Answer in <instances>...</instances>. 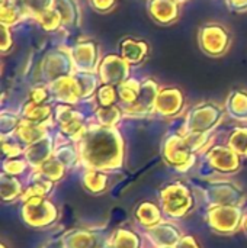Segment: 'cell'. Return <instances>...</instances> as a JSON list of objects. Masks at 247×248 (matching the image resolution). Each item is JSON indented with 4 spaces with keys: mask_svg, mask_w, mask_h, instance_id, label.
Masks as SVG:
<instances>
[{
    "mask_svg": "<svg viewBox=\"0 0 247 248\" xmlns=\"http://www.w3.org/2000/svg\"><path fill=\"white\" fill-rule=\"evenodd\" d=\"M35 20L42 26V29L48 31V32L57 31L63 25L61 15L58 13V10L54 9V6H51L49 9H47L44 13H41Z\"/></svg>",
    "mask_w": 247,
    "mask_h": 248,
    "instance_id": "38",
    "label": "cell"
},
{
    "mask_svg": "<svg viewBox=\"0 0 247 248\" xmlns=\"http://www.w3.org/2000/svg\"><path fill=\"white\" fill-rule=\"evenodd\" d=\"M227 145L237 153L240 157H247V128H236L234 131H231L229 140H227Z\"/></svg>",
    "mask_w": 247,
    "mask_h": 248,
    "instance_id": "37",
    "label": "cell"
},
{
    "mask_svg": "<svg viewBox=\"0 0 247 248\" xmlns=\"http://www.w3.org/2000/svg\"><path fill=\"white\" fill-rule=\"evenodd\" d=\"M80 164L84 169L100 171L116 170L124 163V141L115 128L102 125L87 126L83 137L77 141Z\"/></svg>",
    "mask_w": 247,
    "mask_h": 248,
    "instance_id": "1",
    "label": "cell"
},
{
    "mask_svg": "<svg viewBox=\"0 0 247 248\" xmlns=\"http://www.w3.org/2000/svg\"><path fill=\"white\" fill-rule=\"evenodd\" d=\"M74 81L77 84L80 99H87L90 97L95 92H98V77L93 73H82V71H74L73 73Z\"/></svg>",
    "mask_w": 247,
    "mask_h": 248,
    "instance_id": "31",
    "label": "cell"
},
{
    "mask_svg": "<svg viewBox=\"0 0 247 248\" xmlns=\"http://www.w3.org/2000/svg\"><path fill=\"white\" fill-rule=\"evenodd\" d=\"M198 41L205 54L210 57H221L230 46V33L223 25L208 22L201 26Z\"/></svg>",
    "mask_w": 247,
    "mask_h": 248,
    "instance_id": "8",
    "label": "cell"
},
{
    "mask_svg": "<svg viewBox=\"0 0 247 248\" xmlns=\"http://www.w3.org/2000/svg\"><path fill=\"white\" fill-rule=\"evenodd\" d=\"M23 186L17 176H12L7 173H1V201L13 202L17 198H22Z\"/></svg>",
    "mask_w": 247,
    "mask_h": 248,
    "instance_id": "30",
    "label": "cell"
},
{
    "mask_svg": "<svg viewBox=\"0 0 247 248\" xmlns=\"http://www.w3.org/2000/svg\"><path fill=\"white\" fill-rule=\"evenodd\" d=\"M96 121L99 125L102 126H108V128H115L118 125V122L122 118V110L118 106H108V108H100L96 110Z\"/></svg>",
    "mask_w": 247,
    "mask_h": 248,
    "instance_id": "35",
    "label": "cell"
},
{
    "mask_svg": "<svg viewBox=\"0 0 247 248\" xmlns=\"http://www.w3.org/2000/svg\"><path fill=\"white\" fill-rule=\"evenodd\" d=\"M49 90H51V94L54 96V99L64 105H76L77 102L82 100L73 74L61 77V78L55 80L54 83H51Z\"/></svg>",
    "mask_w": 247,
    "mask_h": 248,
    "instance_id": "18",
    "label": "cell"
},
{
    "mask_svg": "<svg viewBox=\"0 0 247 248\" xmlns=\"http://www.w3.org/2000/svg\"><path fill=\"white\" fill-rule=\"evenodd\" d=\"M159 202L163 214L170 218H182L195 206L191 189L182 182H175L163 187L159 195Z\"/></svg>",
    "mask_w": 247,
    "mask_h": 248,
    "instance_id": "2",
    "label": "cell"
},
{
    "mask_svg": "<svg viewBox=\"0 0 247 248\" xmlns=\"http://www.w3.org/2000/svg\"><path fill=\"white\" fill-rule=\"evenodd\" d=\"M23 17L25 15L19 9V6L15 3V0H1V13H0L1 25H6L10 28L19 23Z\"/></svg>",
    "mask_w": 247,
    "mask_h": 248,
    "instance_id": "33",
    "label": "cell"
},
{
    "mask_svg": "<svg viewBox=\"0 0 247 248\" xmlns=\"http://www.w3.org/2000/svg\"><path fill=\"white\" fill-rule=\"evenodd\" d=\"M49 96V87L47 86H36L29 92V100L33 103H45Z\"/></svg>",
    "mask_w": 247,
    "mask_h": 248,
    "instance_id": "43",
    "label": "cell"
},
{
    "mask_svg": "<svg viewBox=\"0 0 247 248\" xmlns=\"http://www.w3.org/2000/svg\"><path fill=\"white\" fill-rule=\"evenodd\" d=\"M20 217L29 227L45 228L57 221L58 212L47 198H31L22 202Z\"/></svg>",
    "mask_w": 247,
    "mask_h": 248,
    "instance_id": "6",
    "label": "cell"
},
{
    "mask_svg": "<svg viewBox=\"0 0 247 248\" xmlns=\"http://www.w3.org/2000/svg\"><path fill=\"white\" fill-rule=\"evenodd\" d=\"M173 248H201L198 241L192 235H183Z\"/></svg>",
    "mask_w": 247,
    "mask_h": 248,
    "instance_id": "46",
    "label": "cell"
},
{
    "mask_svg": "<svg viewBox=\"0 0 247 248\" xmlns=\"http://www.w3.org/2000/svg\"><path fill=\"white\" fill-rule=\"evenodd\" d=\"M106 243L102 235L90 230H74L61 241L64 248H103Z\"/></svg>",
    "mask_w": 247,
    "mask_h": 248,
    "instance_id": "17",
    "label": "cell"
},
{
    "mask_svg": "<svg viewBox=\"0 0 247 248\" xmlns=\"http://www.w3.org/2000/svg\"><path fill=\"white\" fill-rule=\"evenodd\" d=\"M54 140L47 135L45 138L36 141L32 145H28L25 148L23 157L26 158V161L29 163L31 167H33V170H36L38 167H41L47 160H49L54 155Z\"/></svg>",
    "mask_w": 247,
    "mask_h": 248,
    "instance_id": "19",
    "label": "cell"
},
{
    "mask_svg": "<svg viewBox=\"0 0 247 248\" xmlns=\"http://www.w3.org/2000/svg\"><path fill=\"white\" fill-rule=\"evenodd\" d=\"M148 54V45L144 41L127 38L121 42V55L130 64L141 62Z\"/></svg>",
    "mask_w": 247,
    "mask_h": 248,
    "instance_id": "25",
    "label": "cell"
},
{
    "mask_svg": "<svg viewBox=\"0 0 247 248\" xmlns=\"http://www.w3.org/2000/svg\"><path fill=\"white\" fill-rule=\"evenodd\" d=\"M29 167V163L26 161L25 157H15V158H7L3 163V171L12 176H19L22 174L26 169Z\"/></svg>",
    "mask_w": 247,
    "mask_h": 248,
    "instance_id": "41",
    "label": "cell"
},
{
    "mask_svg": "<svg viewBox=\"0 0 247 248\" xmlns=\"http://www.w3.org/2000/svg\"><path fill=\"white\" fill-rule=\"evenodd\" d=\"M54 157L66 169H71L76 164H80V151L77 142L68 138H66L64 142H57L54 148Z\"/></svg>",
    "mask_w": 247,
    "mask_h": 248,
    "instance_id": "22",
    "label": "cell"
},
{
    "mask_svg": "<svg viewBox=\"0 0 247 248\" xmlns=\"http://www.w3.org/2000/svg\"><path fill=\"white\" fill-rule=\"evenodd\" d=\"M183 108V94L176 87H165L159 90L154 112L165 116L172 118L176 116Z\"/></svg>",
    "mask_w": 247,
    "mask_h": 248,
    "instance_id": "16",
    "label": "cell"
},
{
    "mask_svg": "<svg viewBox=\"0 0 247 248\" xmlns=\"http://www.w3.org/2000/svg\"><path fill=\"white\" fill-rule=\"evenodd\" d=\"M115 1H116V0H90V6H92L96 12L105 13V12H109V10L114 9Z\"/></svg>",
    "mask_w": 247,
    "mask_h": 248,
    "instance_id": "45",
    "label": "cell"
},
{
    "mask_svg": "<svg viewBox=\"0 0 247 248\" xmlns=\"http://www.w3.org/2000/svg\"><path fill=\"white\" fill-rule=\"evenodd\" d=\"M48 135L47 132V125H42V124H35V122H31V121H25L22 119L16 132H15V137L25 145H32L35 144L36 141L45 138Z\"/></svg>",
    "mask_w": 247,
    "mask_h": 248,
    "instance_id": "21",
    "label": "cell"
},
{
    "mask_svg": "<svg viewBox=\"0 0 247 248\" xmlns=\"http://www.w3.org/2000/svg\"><path fill=\"white\" fill-rule=\"evenodd\" d=\"M108 243L112 248H141L140 235L128 228H118Z\"/></svg>",
    "mask_w": 247,
    "mask_h": 248,
    "instance_id": "29",
    "label": "cell"
},
{
    "mask_svg": "<svg viewBox=\"0 0 247 248\" xmlns=\"http://www.w3.org/2000/svg\"><path fill=\"white\" fill-rule=\"evenodd\" d=\"M226 1H227L229 9L233 12L242 13L247 10V0H226Z\"/></svg>",
    "mask_w": 247,
    "mask_h": 248,
    "instance_id": "47",
    "label": "cell"
},
{
    "mask_svg": "<svg viewBox=\"0 0 247 248\" xmlns=\"http://www.w3.org/2000/svg\"><path fill=\"white\" fill-rule=\"evenodd\" d=\"M25 145L16 138V137H1V151L6 158H15L20 157L25 153Z\"/></svg>",
    "mask_w": 247,
    "mask_h": 248,
    "instance_id": "39",
    "label": "cell"
},
{
    "mask_svg": "<svg viewBox=\"0 0 247 248\" xmlns=\"http://www.w3.org/2000/svg\"><path fill=\"white\" fill-rule=\"evenodd\" d=\"M242 228H243V231L246 232L247 235V217H245V221H243V227Z\"/></svg>",
    "mask_w": 247,
    "mask_h": 248,
    "instance_id": "48",
    "label": "cell"
},
{
    "mask_svg": "<svg viewBox=\"0 0 247 248\" xmlns=\"http://www.w3.org/2000/svg\"><path fill=\"white\" fill-rule=\"evenodd\" d=\"M204 196L208 208L211 206H242L243 193L231 182L211 180L204 189Z\"/></svg>",
    "mask_w": 247,
    "mask_h": 248,
    "instance_id": "7",
    "label": "cell"
},
{
    "mask_svg": "<svg viewBox=\"0 0 247 248\" xmlns=\"http://www.w3.org/2000/svg\"><path fill=\"white\" fill-rule=\"evenodd\" d=\"M176 1H186V0H176Z\"/></svg>",
    "mask_w": 247,
    "mask_h": 248,
    "instance_id": "51",
    "label": "cell"
},
{
    "mask_svg": "<svg viewBox=\"0 0 247 248\" xmlns=\"http://www.w3.org/2000/svg\"><path fill=\"white\" fill-rule=\"evenodd\" d=\"M45 248H57V247H54V246L51 247V246H49V247H45ZM58 248H64V247H63V244H61V247H58Z\"/></svg>",
    "mask_w": 247,
    "mask_h": 248,
    "instance_id": "50",
    "label": "cell"
},
{
    "mask_svg": "<svg viewBox=\"0 0 247 248\" xmlns=\"http://www.w3.org/2000/svg\"><path fill=\"white\" fill-rule=\"evenodd\" d=\"M52 6L61 15L64 26H77L80 23V9L76 0H54Z\"/></svg>",
    "mask_w": 247,
    "mask_h": 248,
    "instance_id": "27",
    "label": "cell"
},
{
    "mask_svg": "<svg viewBox=\"0 0 247 248\" xmlns=\"http://www.w3.org/2000/svg\"><path fill=\"white\" fill-rule=\"evenodd\" d=\"M0 248H7V247H6V244H4V243H1V246H0Z\"/></svg>",
    "mask_w": 247,
    "mask_h": 248,
    "instance_id": "49",
    "label": "cell"
},
{
    "mask_svg": "<svg viewBox=\"0 0 247 248\" xmlns=\"http://www.w3.org/2000/svg\"><path fill=\"white\" fill-rule=\"evenodd\" d=\"M22 118H19L17 115L13 113H1V137H7L16 132L19 124H20Z\"/></svg>",
    "mask_w": 247,
    "mask_h": 248,
    "instance_id": "42",
    "label": "cell"
},
{
    "mask_svg": "<svg viewBox=\"0 0 247 248\" xmlns=\"http://www.w3.org/2000/svg\"><path fill=\"white\" fill-rule=\"evenodd\" d=\"M170 248H173V247H170Z\"/></svg>",
    "mask_w": 247,
    "mask_h": 248,
    "instance_id": "52",
    "label": "cell"
},
{
    "mask_svg": "<svg viewBox=\"0 0 247 248\" xmlns=\"http://www.w3.org/2000/svg\"><path fill=\"white\" fill-rule=\"evenodd\" d=\"M82 183L83 187L93 195L103 193L108 189L109 179L106 171L95 170V169H84V173L82 176Z\"/></svg>",
    "mask_w": 247,
    "mask_h": 248,
    "instance_id": "26",
    "label": "cell"
},
{
    "mask_svg": "<svg viewBox=\"0 0 247 248\" xmlns=\"http://www.w3.org/2000/svg\"><path fill=\"white\" fill-rule=\"evenodd\" d=\"M52 116V109L48 105L44 103H33V102H28L23 109H22V119L25 121H31L35 124H42L45 125Z\"/></svg>",
    "mask_w": 247,
    "mask_h": 248,
    "instance_id": "28",
    "label": "cell"
},
{
    "mask_svg": "<svg viewBox=\"0 0 247 248\" xmlns=\"http://www.w3.org/2000/svg\"><path fill=\"white\" fill-rule=\"evenodd\" d=\"M226 110L230 118L247 122V92L246 90H234L229 94L226 102Z\"/></svg>",
    "mask_w": 247,
    "mask_h": 248,
    "instance_id": "24",
    "label": "cell"
},
{
    "mask_svg": "<svg viewBox=\"0 0 247 248\" xmlns=\"http://www.w3.org/2000/svg\"><path fill=\"white\" fill-rule=\"evenodd\" d=\"M163 215L165 214H163L160 205L153 203V202H143L141 205L137 206V209L134 212L135 221L143 228H150L153 225H157L159 222H162Z\"/></svg>",
    "mask_w": 247,
    "mask_h": 248,
    "instance_id": "23",
    "label": "cell"
},
{
    "mask_svg": "<svg viewBox=\"0 0 247 248\" xmlns=\"http://www.w3.org/2000/svg\"><path fill=\"white\" fill-rule=\"evenodd\" d=\"M118 97V90L112 84H102L96 92V100L100 108L114 106Z\"/></svg>",
    "mask_w": 247,
    "mask_h": 248,
    "instance_id": "40",
    "label": "cell"
},
{
    "mask_svg": "<svg viewBox=\"0 0 247 248\" xmlns=\"http://www.w3.org/2000/svg\"><path fill=\"white\" fill-rule=\"evenodd\" d=\"M54 119L60 128V132L66 138L73 140L76 142L83 137L87 129L82 115L71 105H58L54 110Z\"/></svg>",
    "mask_w": 247,
    "mask_h": 248,
    "instance_id": "10",
    "label": "cell"
},
{
    "mask_svg": "<svg viewBox=\"0 0 247 248\" xmlns=\"http://www.w3.org/2000/svg\"><path fill=\"white\" fill-rule=\"evenodd\" d=\"M73 68H74V65H73L70 51L64 49V48L54 49L44 58V62L41 67L42 80H44V83L51 84L61 77L73 74L71 73Z\"/></svg>",
    "mask_w": 247,
    "mask_h": 248,
    "instance_id": "9",
    "label": "cell"
},
{
    "mask_svg": "<svg viewBox=\"0 0 247 248\" xmlns=\"http://www.w3.org/2000/svg\"><path fill=\"white\" fill-rule=\"evenodd\" d=\"M1 52H6L12 48L13 45V41H12V32H10V28L6 26V25H1Z\"/></svg>",
    "mask_w": 247,
    "mask_h": 248,
    "instance_id": "44",
    "label": "cell"
},
{
    "mask_svg": "<svg viewBox=\"0 0 247 248\" xmlns=\"http://www.w3.org/2000/svg\"><path fill=\"white\" fill-rule=\"evenodd\" d=\"M54 0H15L25 16H32L36 19L41 13L52 6Z\"/></svg>",
    "mask_w": 247,
    "mask_h": 248,
    "instance_id": "36",
    "label": "cell"
},
{
    "mask_svg": "<svg viewBox=\"0 0 247 248\" xmlns=\"http://www.w3.org/2000/svg\"><path fill=\"white\" fill-rule=\"evenodd\" d=\"M146 237L154 248H170L175 247L176 243L183 237L182 231L176 224L172 222H159L150 228H146Z\"/></svg>",
    "mask_w": 247,
    "mask_h": 248,
    "instance_id": "14",
    "label": "cell"
},
{
    "mask_svg": "<svg viewBox=\"0 0 247 248\" xmlns=\"http://www.w3.org/2000/svg\"><path fill=\"white\" fill-rule=\"evenodd\" d=\"M223 115V109L215 103H201L186 115L182 134H210L221 122Z\"/></svg>",
    "mask_w": 247,
    "mask_h": 248,
    "instance_id": "3",
    "label": "cell"
},
{
    "mask_svg": "<svg viewBox=\"0 0 247 248\" xmlns=\"http://www.w3.org/2000/svg\"><path fill=\"white\" fill-rule=\"evenodd\" d=\"M66 167L52 155L49 160H47L41 167H38L35 171L38 173V174H41L42 177H45L47 180H49V182H52V183H57V182H60L63 177H64V174H66Z\"/></svg>",
    "mask_w": 247,
    "mask_h": 248,
    "instance_id": "32",
    "label": "cell"
},
{
    "mask_svg": "<svg viewBox=\"0 0 247 248\" xmlns=\"http://www.w3.org/2000/svg\"><path fill=\"white\" fill-rule=\"evenodd\" d=\"M162 154L165 161L178 171L189 170L194 163L197 154L192 151L183 134H173L163 141Z\"/></svg>",
    "mask_w": 247,
    "mask_h": 248,
    "instance_id": "4",
    "label": "cell"
},
{
    "mask_svg": "<svg viewBox=\"0 0 247 248\" xmlns=\"http://www.w3.org/2000/svg\"><path fill=\"white\" fill-rule=\"evenodd\" d=\"M68 51H70L76 71L93 73L96 70L98 61H99V48H98L96 42H93L90 39L82 41V42L76 44L73 48H70Z\"/></svg>",
    "mask_w": 247,
    "mask_h": 248,
    "instance_id": "13",
    "label": "cell"
},
{
    "mask_svg": "<svg viewBox=\"0 0 247 248\" xmlns=\"http://www.w3.org/2000/svg\"><path fill=\"white\" fill-rule=\"evenodd\" d=\"M130 65L131 64L122 57L114 54L106 55L98 67V74L102 84L119 86L121 83L127 81L130 76Z\"/></svg>",
    "mask_w": 247,
    "mask_h": 248,
    "instance_id": "12",
    "label": "cell"
},
{
    "mask_svg": "<svg viewBox=\"0 0 247 248\" xmlns=\"http://www.w3.org/2000/svg\"><path fill=\"white\" fill-rule=\"evenodd\" d=\"M140 89H141V83H138L137 80H127L121 83L116 90H118V97L122 102V105H125L127 108L134 105L138 99Z\"/></svg>",
    "mask_w": 247,
    "mask_h": 248,
    "instance_id": "34",
    "label": "cell"
},
{
    "mask_svg": "<svg viewBox=\"0 0 247 248\" xmlns=\"http://www.w3.org/2000/svg\"><path fill=\"white\" fill-rule=\"evenodd\" d=\"M207 164L220 174H233L240 169L242 157L229 145H214L205 153Z\"/></svg>",
    "mask_w": 247,
    "mask_h": 248,
    "instance_id": "11",
    "label": "cell"
},
{
    "mask_svg": "<svg viewBox=\"0 0 247 248\" xmlns=\"http://www.w3.org/2000/svg\"><path fill=\"white\" fill-rule=\"evenodd\" d=\"M213 231L221 235H231L243 227L245 215L242 206H211L205 217Z\"/></svg>",
    "mask_w": 247,
    "mask_h": 248,
    "instance_id": "5",
    "label": "cell"
},
{
    "mask_svg": "<svg viewBox=\"0 0 247 248\" xmlns=\"http://www.w3.org/2000/svg\"><path fill=\"white\" fill-rule=\"evenodd\" d=\"M159 94V86L154 80L148 78L144 83H141L138 99L134 105L125 108V113L130 116H146L148 113L154 112L156 99Z\"/></svg>",
    "mask_w": 247,
    "mask_h": 248,
    "instance_id": "15",
    "label": "cell"
},
{
    "mask_svg": "<svg viewBox=\"0 0 247 248\" xmlns=\"http://www.w3.org/2000/svg\"><path fill=\"white\" fill-rule=\"evenodd\" d=\"M148 13L160 25L173 23L179 16V1L176 0H150Z\"/></svg>",
    "mask_w": 247,
    "mask_h": 248,
    "instance_id": "20",
    "label": "cell"
}]
</instances>
